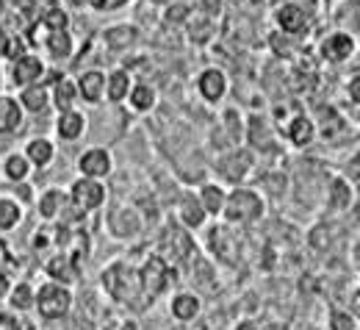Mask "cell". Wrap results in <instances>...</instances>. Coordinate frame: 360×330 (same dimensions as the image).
<instances>
[{"label":"cell","instance_id":"4dcf8cb0","mask_svg":"<svg viewBox=\"0 0 360 330\" xmlns=\"http://www.w3.org/2000/svg\"><path fill=\"white\" fill-rule=\"evenodd\" d=\"M352 197H355V191H352L347 178H333V181H330V189H327V203H330V208L344 211V208H349Z\"/></svg>","mask_w":360,"mask_h":330},{"label":"cell","instance_id":"3957f363","mask_svg":"<svg viewBox=\"0 0 360 330\" xmlns=\"http://www.w3.org/2000/svg\"><path fill=\"white\" fill-rule=\"evenodd\" d=\"M75 297L70 291V286H61V283H53L47 281L39 286L37 297H34V308L39 311L42 319H61L70 314Z\"/></svg>","mask_w":360,"mask_h":330},{"label":"cell","instance_id":"8992f818","mask_svg":"<svg viewBox=\"0 0 360 330\" xmlns=\"http://www.w3.org/2000/svg\"><path fill=\"white\" fill-rule=\"evenodd\" d=\"M172 278H175V269H172L164 258H158V255L144 258V264L139 267V281H141V288H144V294H147L150 300H155V297L169 286Z\"/></svg>","mask_w":360,"mask_h":330},{"label":"cell","instance_id":"277c9868","mask_svg":"<svg viewBox=\"0 0 360 330\" xmlns=\"http://www.w3.org/2000/svg\"><path fill=\"white\" fill-rule=\"evenodd\" d=\"M208 253L217 258V261H222L227 267H238V261H241V236L233 231V225H214L211 231H208Z\"/></svg>","mask_w":360,"mask_h":330},{"label":"cell","instance_id":"7a4b0ae2","mask_svg":"<svg viewBox=\"0 0 360 330\" xmlns=\"http://www.w3.org/2000/svg\"><path fill=\"white\" fill-rule=\"evenodd\" d=\"M264 211H266V203L255 189L236 186L233 191H227L222 217L227 225H250V222H258Z\"/></svg>","mask_w":360,"mask_h":330},{"label":"cell","instance_id":"83f0119b","mask_svg":"<svg viewBox=\"0 0 360 330\" xmlns=\"http://www.w3.org/2000/svg\"><path fill=\"white\" fill-rule=\"evenodd\" d=\"M50 103L58 108V114L75 108V103H78L75 81H70V78H58V81L53 84V89H50Z\"/></svg>","mask_w":360,"mask_h":330},{"label":"cell","instance_id":"7c38bea8","mask_svg":"<svg viewBox=\"0 0 360 330\" xmlns=\"http://www.w3.org/2000/svg\"><path fill=\"white\" fill-rule=\"evenodd\" d=\"M355 50H358V42H355V37L347 34V31H333V34H327V37L321 39V56H324L330 64L347 61L349 56H355Z\"/></svg>","mask_w":360,"mask_h":330},{"label":"cell","instance_id":"2e32d148","mask_svg":"<svg viewBox=\"0 0 360 330\" xmlns=\"http://www.w3.org/2000/svg\"><path fill=\"white\" fill-rule=\"evenodd\" d=\"M56 134L61 141H78L86 134V114H81L78 108L61 111L56 120Z\"/></svg>","mask_w":360,"mask_h":330},{"label":"cell","instance_id":"f546056e","mask_svg":"<svg viewBox=\"0 0 360 330\" xmlns=\"http://www.w3.org/2000/svg\"><path fill=\"white\" fill-rule=\"evenodd\" d=\"M3 175H6V181H11V184H25L28 175H31V164H28V158H25L22 153H11V156H6V161H3Z\"/></svg>","mask_w":360,"mask_h":330},{"label":"cell","instance_id":"d6a6232c","mask_svg":"<svg viewBox=\"0 0 360 330\" xmlns=\"http://www.w3.org/2000/svg\"><path fill=\"white\" fill-rule=\"evenodd\" d=\"M186 31H188L191 42L205 45V42H211L217 25H214V17H205V14H202V17H188V20H186Z\"/></svg>","mask_w":360,"mask_h":330},{"label":"cell","instance_id":"ac0fdd59","mask_svg":"<svg viewBox=\"0 0 360 330\" xmlns=\"http://www.w3.org/2000/svg\"><path fill=\"white\" fill-rule=\"evenodd\" d=\"M205 211H202V205H200V200H197V194H183L178 203V220L183 222V228L186 231H200L202 225H205Z\"/></svg>","mask_w":360,"mask_h":330},{"label":"cell","instance_id":"603a6c76","mask_svg":"<svg viewBox=\"0 0 360 330\" xmlns=\"http://www.w3.org/2000/svg\"><path fill=\"white\" fill-rule=\"evenodd\" d=\"M200 308H202V303H200V297L194 291H180L169 303V311H172V317L178 322H194L200 317Z\"/></svg>","mask_w":360,"mask_h":330},{"label":"cell","instance_id":"d590c367","mask_svg":"<svg viewBox=\"0 0 360 330\" xmlns=\"http://www.w3.org/2000/svg\"><path fill=\"white\" fill-rule=\"evenodd\" d=\"M42 28L45 31H70V14L61 6H50L42 14Z\"/></svg>","mask_w":360,"mask_h":330},{"label":"cell","instance_id":"836d02e7","mask_svg":"<svg viewBox=\"0 0 360 330\" xmlns=\"http://www.w3.org/2000/svg\"><path fill=\"white\" fill-rule=\"evenodd\" d=\"M22 222V205L11 197H0V234L14 231Z\"/></svg>","mask_w":360,"mask_h":330},{"label":"cell","instance_id":"f1b7e54d","mask_svg":"<svg viewBox=\"0 0 360 330\" xmlns=\"http://www.w3.org/2000/svg\"><path fill=\"white\" fill-rule=\"evenodd\" d=\"M103 42L111 50H128L139 42V31H136V25H114L103 34Z\"/></svg>","mask_w":360,"mask_h":330},{"label":"cell","instance_id":"5bb4252c","mask_svg":"<svg viewBox=\"0 0 360 330\" xmlns=\"http://www.w3.org/2000/svg\"><path fill=\"white\" fill-rule=\"evenodd\" d=\"M108 231L117 239H134L141 231V217L136 214V208H131V205H120L108 217Z\"/></svg>","mask_w":360,"mask_h":330},{"label":"cell","instance_id":"d6986e66","mask_svg":"<svg viewBox=\"0 0 360 330\" xmlns=\"http://www.w3.org/2000/svg\"><path fill=\"white\" fill-rule=\"evenodd\" d=\"M316 122L311 117H305V114H300V117H294L291 122H288V128H285V139L291 141L294 147H311L316 141Z\"/></svg>","mask_w":360,"mask_h":330},{"label":"cell","instance_id":"e575fe53","mask_svg":"<svg viewBox=\"0 0 360 330\" xmlns=\"http://www.w3.org/2000/svg\"><path fill=\"white\" fill-rule=\"evenodd\" d=\"M34 297H37V288L31 283H17V286H11V291H8L6 300L17 311H31L34 308Z\"/></svg>","mask_w":360,"mask_h":330},{"label":"cell","instance_id":"f35d334b","mask_svg":"<svg viewBox=\"0 0 360 330\" xmlns=\"http://www.w3.org/2000/svg\"><path fill=\"white\" fill-rule=\"evenodd\" d=\"M327 330H358V319L352 314H347V311H333Z\"/></svg>","mask_w":360,"mask_h":330},{"label":"cell","instance_id":"44dd1931","mask_svg":"<svg viewBox=\"0 0 360 330\" xmlns=\"http://www.w3.org/2000/svg\"><path fill=\"white\" fill-rule=\"evenodd\" d=\"M17 103L22 106V111L28 114H45L47 106H50V89L45 84H31V87H22Z\"/></svg>","mask_w":360,"mask_h":330},{"label":"cell","instance_id":"6da1fadb","mask_svg":"<svg viewBox=\"0 0 360 330\" xmlns=\"http://www.w3.org/2000/svg\"><path fill=\"white\" fill-rule=\"evenodd\" d=\"M103 288L108 291L111 300L122 303V305H131V308H147L153 300L144 294L141 281H139V269L125 264V261H114L105 272H103Z\"/></svg>","mask_w":360,"mask_h":330},{"label":"cell","instance_id":"5b68a950","mask_svg":"<svg viewBox=\"0 0 360 330\" xmlns=\"http://www.w3.org/2000/svg\"><path fill=\"white\" fill-rule=\"evenodd\" d=\"M191 255H194V241H191L188 231L180 225L164 228L161 241H158V258H164L169 267H175V264H186Z\"/></svg>","mask_w":360,"mask_h":330},{"label":"cell","instance_id":"9a60e30c","mask_svg":"<svg viewBox=\"0 0 360 330\" xmlns=\"http://www.w3.org/2000/svg\"><path fill=\"white\" fill-rule=\"evenodd\" d=\"M42 269L53 278V283H61V286H67V283H72L78 278V264H75V258H72L70 253H64V250L56 253V255H50Z\"/></svg>","mask_w":360,"mask_h":330},{"label":"cell","instance_id":"f6af8a7d","mask_svg":"<svg viewBox=\"0 0 360 330\" xmlns=\"http://www.w3.org/2000/svg\"><path fill=\"white\" fill-rule=\"evenodd\" d=\"M150 3H158V6H169V3H175V0H150Z\"/></svg>","mask_w":360,"mask_h":330},{"label":"cell","instance_id":"bcb514c9","mask_svg":"<svg viewBox=\"0 0 360 330\" xmlns=\"http://www.w3.org/2000/svg\"><path fill=\"white\" fill-rule=\"evenodd\" d=\"M250 3H252V6H261V3H264V0H250Z\"/></svg>","mask_w":360,"mask_h":330},{"label":"cell","instance_id":"60d3db41","mask_svg":"<svg viewBox=\"0 0 360 330\" xmlns=\"http://www.w3.org/2000/svg\"><path fill=\"white\" fill-rule=\"evenodd\" d=\"M200 11H202L205 17H219L222 0H200Z\"/></svg>","mask_w":360,"mask_h":330},{"label":"cell","instance_id":"ee69618b","mask_svg":"<svg viewBox=\"0 0 360 330\" xmlns=\"http://www.w3.org/2000/svg\"><path fill=\"white\" fill-rule=\"evenodd\" d=\"M47 244H50V241H47V234H39V231H37V234H34V250H45Z\"/></svg>","mask_w":360,"mask_h":330},{"label":"cell","instance_id":"74e56055","mask_svg":"<svg viewBox=\"0 0 360 330\" xmlns=\"http://www.w3.org/2000/svg\"><path fill=\"white\" fill-rule=\"evenodd\" d=\"M269 42H271V50L277 53V56H283V58H291L294 53H297V45H291L294 39L288 37V34H280V31H274L269 37Z\"/></svg>","mask_w":360,"mask_h":330},{"label":"cell","instance_id":"4fadbf2b","mask_svg":"<svg viewBox=\"0 0 360 330\" xmlns=\"http://www.w3.org/2000/svg\"><path fill=\"white\" fill-rule=\"evenodd\" d=\"M227 87H230V84H227V75L219 67H208V70H202L200 78H197V92H200V97H202L205 103H219V100H225Z\"/></svg>","mask_w":360,"mask_h":330},{"label":"cell","instance_id":"4316f807","mask_svg":"<svg viewBox=\"0 0 360 330\" xmlns=\"http://www.w3.org/2000/svg\"><path fill=\"white\" fill-rule=\"evenodd\" d=\"M197 200H200V205H202V211L208 217H222L227 191L219 184H205V186L197 191Z\"/></svg>","mask_w":360,"mask_h":330},{"label":"cell","instance_id":"e0dca14e","mask_svg":"<svg viewBox=\"0 0 360 330\" xmlns=\"http://www.w3.org/2000/svg\"><path fill=\"white\" fill-rule=\"evenodd\" d=\"M75 89H78V100H86V103H100L105 97V72L100 70H86L78 75L75 81Z\"/></svg>","mask_w":360,"mask_h":330},{"label":"cell","instance_id":"7402d4cb","mask_svg":"<svg viewBox=\"0 0 360 330\" xmlns=\"http://www.w3.org/2000/svg\"><path fill=\"white\" fill-rule=\"evenodd\" d=\"M42 45H45L47 56H50L53 61H67V58H72V53H75V39H72L70 31H47Z\"/></svg>","mask_w":360,"mask_h":330},{"label":"cell","instance_id":"30bf717a","mask_svg":"<svg viewBox=\"0 0 360 330\" xmlns=\"http://www.w3.org/2000/svg\"><path fill=\"white\" fill-rule=\"evenodd\" d=\"M274 23H277V31H280V34L297 37V34L308 31L311 14H308L300 3H283V6L274 8Z\"/></svg>","mask_w":360,"mask_h":330},{"label":"cell","instance_id":"484cf974","mask_svg":"<svg viewBox=\"0 0 360 330\" xmlns=\"http://www.w3.org/2000/svg\"><path fill=\"white\" fill-rule=\"evenodd\" d=\"M131 87H134V75H131L128 70H114V72L105 75V97H108L111 103L128 100Z\"/></svg>","mask_w":360,"mask_h":330},{"label":"cell","instance_id":"d4e9b609","mask_svg":"<svg viewBox=\"0 0 360 330\" xmlns=\"http://www.w3.org/2000/svg\"><path fill=\"white\" fill-rule=\"evenodd\" d=\"M70 203H72L70 194H64L61 189H47L45 194L39 197V214H42V220H47V222H56Z\"/></svg>","mask_w":360,"mask_h":330},{"label":"cell","instance_id":"ba28073f","mask_svg":"<svg viewBox=\"0 0 360 330\" xmlns=\"http://www.w3.org/2000/svg\"><path fill=\"white\" fill-rule=\"evenodd\" d=\"M70 200L86 214V211H100L108 200V189L103 181H94V178H78L72 186H70Z\"/></svg>","mask_w":360,"mask_h":330},{"label":"cell","instance_id":"ffe728a7","mask_svg":"<svg viewBox=\"0 0 360 330\" xmlns=\"http://www.w3.org/2000/svg\"><path fill=\"white\" fill-rule=\"evenodd\" d=\"M22 156L28 158L31 167L45 170V167H50V164L56 161V144H53L50 139H45V137H34V139H28L25 150H22Z\"/></svg>","mask_w":360,"mask_h":330},{"label":"cell","instance_id":"52a82bcc","mask_svg":"<svg viewBox=\"0 0 360 330\" xmlns=\"http://www.w3.org/2000/svg\"><path fill=\"white\" fill-rule=\"evenodd\" d=\"M252 167H255V156H252L247 147H236V150L225 153V156L217 161L219 178L227 181V184H236V186L252 172Z\"/></svg>","mask_w":360,"mask_h":330},{"label":"cell","instance_id":"8fae6325","mask_svg":"<svg viewBox=\"0 0 360 330\" xmlns=\"http://www.w3.org/2000/svg\"><path fill=\"white\" fill-rule=\"evenodd\" d=\"M42 75H45V61L37 53H25V56H20V58L11 61V81H14V87L39 84Z\"/></svg>","mask_w":360,"mask_h":330},{"label":"cell","instance_id":"7bdbcfd3","mask_svg":"<svg viewBox=\"0 0 360 330\" xmlns=\"http://www.w3.org/2000/svg\"><path fill=\"white\" fill-rule=\"evenodd\" d=\"M11 286H14V283H11V278H8L6 272H0V300H6V297H8Z\"/></svg>","mask_w":360,"mask_h":330},{"label":"cell","instance_id":"cb8c5ba5","mask_svg":"<svg viewBox=\"0 0 360 330\" xmlns=\"http://www.w3.org/2000/svg\"><path fill=\"white\" fill-rule=\"evenodd\" d=\"M22 106L17 103V97H8V94H0V134H14L20 125H22Z\"/></svg>","mask_w":360,"mask_h":330},{"label":"cell","instance_id":"9c48e42d","mask_svg":"<svg viewBox=\"0 0 360 330\" xmlns=\"http://www.w3.org/2000/svg\"><path fill=\"white\" fill-rule=\"evenodd\" d=\"M78 170L81 178H94V181H105L114 170V158L105 147H89L78 156Z\"/></svg>","mask_w":360,"mask_h":330},{"label":"cell","instance_id":"b9f144b4","mask_svg":"<svg viewBox=\"0 0 360 330\" xmlns=\"http://www.w3.org/2000/svg\"><path fill=\"white\" fill-rule=\"evenodd\" d=\"M360 78H358V70L352 72V78H349V84H347V92H349V97H352V106H358L360 100Z\"/></svg>","mask_w":360,"mask_h":330},{"label":"cell","instance_id":"7dc6e473","mask_svg":"<svg viewBox=\"0 0 360 330\" xmlns=\"http://www.w3.org/2000/svg\"><path fill=\"white\" fill-rule=\"evenodd\" d=\"M0 89H3V70H0Z\"/></svg>","mask_w":360,"mask_h":330},{"label":"cell","instance_id":"c3c4849f","mask_svg":"<svg viewBox=\"0 0 360 330\" xmlns=\"http://www.w3.org/2000/svg\"><path fill=\"white\" fill-rule=\"evenodd\" d=\"M0 261H3V255H0Z\"/></svg>","mask_w":360,"mask_h":330},{"label":"cell","instance_id":"1f68e13d","mask_svg":"<svg viewBox=\"0 0 360 330\" xmlns=\"http://www.w3.org/2000/svg\"><path fill=\"white\" fill-rule=\"evenodd\" d=\"M128 100H131V108H134V111L147 114V111L155 108L158 94H155V89H153L150 84H134V87H131V94H128Z\"/></svg>","mask_w":360,"mask_h":330},{"label":"cell","instance_id":"8d00e7d4","mask_svg":"<svg viewBox=\"0 0 360 330\" xmlns=\"http://www.w3.org/2000/svg\"><path fill=\"white\" fill-rule=\"evenodd\" d=\"M188 17H191V8H188V3H180V0L169 3V6H167V14H164V20H167L169 25H186Z\"/></svg>","mask_w":360,"mask_h":330},{"label":"cell","instance_id":"ab89813d","mask_svg":"<svg viewBox=\"0 0 360 330\" xmlns=\"http://www.w3.org/2000/svg\"><path fill=\"white\" fill-rule=\"evenodd\" d=\"M25 325L14 311H0V330H22Z\"/></svg>","mask_w":360,"mask_h":330}]
</instances>
